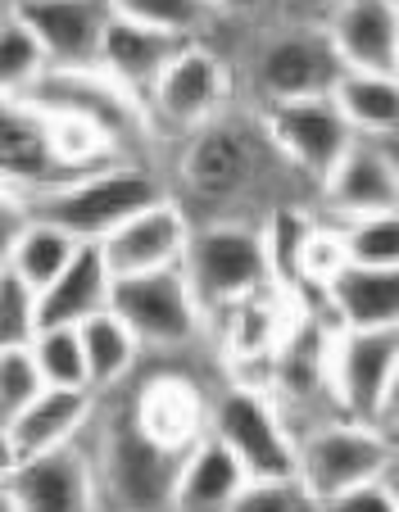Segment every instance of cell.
<instances>
[{
  "mask_svg": "<svg viewBox=\"0 0 399 512\" xmlns=\"http://www.w3.org/2000/svg\"><path fill=\"white\" fill-rule=\"evenodd\" d=\"M177 268H182L195 304L205 309V318H214L218 309L245 300L254 290L273 286L259 223H236V218H214V223L191 227Z\"/></svg>",
  "mask_w": 399,
  "mask_h": 512,
  "instance_id": "obj_3",
  "label": "cell"
},
{
  "mask_svg": "<svg viewBox=\"0 0 399 512\" xmlns=\"http://www.w3.org/2000/svg\"><path fill=\"white\" fill-rule=\"evenodd\" d=\"M109 10L155 32H173V37H195L214 19L205 0H109Z\"/></svg>",
  "mask_w": 399,
  "mask_h": 512,
  "instance_id": "obj_31",
  "label": "cell"
},
{
  "mask_svg": "<svg viewBox=\"0 0 399 512\" xmlns=\"http://www.w3.org/2000/svg\"><path fill=\"white\" fill-rule=\"evenodd\" d=\"M345 73L395 78L399 68V10L395 0H336L327 28Z\"/></svg>",
  "mask_w": 399,
  "mask_h": 512,
  "instance_id": "obj_18",
  "label": "cell"
},
{
  "mask_svg": "<svg viewBox=\"0 0 399 512\" xmlns=\"http://www.w3.org/2000/svg\"><path fill=\"white\" fill-rule=\"evenodd\" d=\"M331 309V327L381 331L399 327V268H368V263H341L322 286Z\"/></svg>",
  "mask_w": 399,
  "mask_h": 512,
  "instance_id": "obj_21",
  "label": "cell"
},
{
  "mask_svg": "<svg viewBox=\"0 0 399 512\" xmlns=\"http://www.w3.org/2000/svg\"><path fill=\"white\" fill-rule=\"evenodd\" d=\"M327 100L336 114L350 123L354 136L368 141H390L399 132V87L395 78H372V73H345L331 82Z\"/></svg>",
  "mask_w": 399,
  "mask_h": 512,
  "instance_id": "obj_25",
  "label": "cell"
},
{
  "mask_svg": "<svg viewBox=\"0 0 399 512\" xmlns=\"http://www.w3.org/2000/svg\"><path fill=\"white\" fill-rule=\"evenodd\" d=\"M336 78H341V59L322 28H286L254 55V87L263 105L327 96Z\"/></svg>",
  "mask_w": 399,
  "mask_h": 512,
  "instance_id": "obj_12",
  "label": "cell"
},
{
  "mask_svg": "<svg viewBox=\"0 0 399 512\" xmlns=\"http://www.w3.org/2000/svg\"><path fill=\"white\" fill-rule=\"evenodd\" d=\"M109 277L100 245H78L64 272L37 295V327H78L91 313L109 309Z\"/></svg>",
  "mask_w": 399,
  "mask_h": 512,
  "instance_id": "obj_23",
  "label": "cell"
},
{
  "mask_svg": "<svg viewBox=\"0 0 399 512\" xmlns=\"http://www.w3.org/2000/svg\"><path fill=\"white\" fill-rule=\"evenodd\" d=\"M78 254V241L73 236H64L59 227L50 223H37V218H28V227H23V236L14 241L10 250V263H5V272H14V277L23 281L28 290H46L50 281L64 272V263Z\"/></svg>",
  "mask_w": 399,
  "mask_h": 512,
  "instance_id": "obj_27",
  "label": "cell"
},
{
  "mask_svg": "<svg viewBox=\"0 0 399 512\" xmlns=\"http://www.w3.org/2000/svg\"><path fill=\"white\" fill-rule=\"evenodd\" d=\"M23 100H28L37 114L78 118V123L96 127L118 155H127L141 136H150L141 96L118 87L105 68H96V64L91 68H46V73L28 87Z\"/></svg>",
  "mask_w": 399,
  "mask_h": 512,
  "instance_id": "obj_4",
  "label": "cell"
},
{
  "mask_svg": "<svg viewBox=\"0 0 399 512\" xmlns=\"http://www.w3.org/2000/svg\"><path fill=\"white\" fill-rule=\"evenodd\" d=\"M341 236L345 263H368V268H399V227L395 213L377 218H350V223H331Z\"/></svg>",
  "mask_w": 399,
  "mask_h": 512,
  "instance_id": "obj_29",
  "label": "cell"
},
{
  "mask_svg": "<svg viewBox=\"0 0 399 512\" xmlns=\"http://www.w3.org/2000/svg\"><path fill=\"white\" fill-rule=\"evenodd\" d=\"M191 213L164 195V200L146 204L141 213H132L123 227L100 241L109 277H137V272H159V268H177L186 250V236H191Z\"/></svg>",
  "mask_w": 399,
  "mask_h": 512,
  "instance_id": "obj_15",
  "label": "cell"
},
{
  "mask_svg": "<svg viewBox=\"0 0 399 512\" xmlns=\"http://www.w3.org/2000/svg\"><path fill=\"white\" fill-rule=\"evenodd\" d=\"M78 340H82V363H87L91 395L123 386L141 358V340L127 331V322L114 309H100L87 322H78Z\"/></svg>",
  "mask_w": 399,
  "mask_h": 512,
  "instance_id": "obj_26",
  "label": "cell"
},
{
  "mask_svg": "<svg viewBox=\"0 0 399 512\" xmlns=\"http://www.w3.org/2000/svg\"><path fill=\"white\" fill-rule=\"evenodd\" d=\"M32 363H37L41 386L59 390H87V363H82V340L78 327H41L28 345Z\"/></svg>",
  "mask_w": 399,
  "mask_h": 512,
  "instance_id": "obj_28",
  "label": "cell"
},
{
  "mask_svg": "<svg viewBox=\"0 0 399 512\" xmlns=\"http://www.w3.org/2000/svg\"><path fill=\"white\" fill-rule=\"evenodd\" d=\"M37 331V290L14 272H0V349H28Z\"/></svg>",
  "mask_w": 399,
  "mask_h": 512,
  "instance_id": "obj_32",
  "label": "cell"
},
{
  "mask_svg": "<svg viewBox=\"0 0 399 512\" xmlns=\"http://www.w3.org/2000/svg\"><path fill=\"white\" fill-rule=\"evenodd\" d=\"M164 186L150 168H141L137 159H114L105 168L73 177L69 186H55L46 195L28 200V218L59 227L64 236H73L78 245H100L114 227H123L132 213H141L146 204L164 200Z\"/></svg>",
  "mask_w": 399,
  "mask_h": 512,
  "instance_id": "obj_1",
  "label": "cell"
},
{
  "mask_svg": "<svg viewBox=\"0 0 399 512\" xmlns=\"http://www.w3.org/2000/svg\"><path fill=\"white\" fill-rule=\"evenodd\" d=\"M91 413H96V395L91 390L41 386L37 399L10 422V435L23 458H37V454H50V449L78 445V435L87 431Z\"/></svg>",
  "mask_w": 399,
  "mask_h": 512,
  "instance_id": "obj_24",
  "label": "cell"
},
{
  "mask_svg": "<svg viewBox=\"0 0 399 512\" xmlns=\"http://www.w3.org/2000/svg\"><path fill=\"white\" fill-rule=\"evenodd\" d=\"M146 123L150 132L168 136H191L195 127H205L223 109H232V68L200 41H186L168 68L146 91Z\"/></svg>",
  "mask_w": 399,
  "mask_h": 512,
  "instance_id": "obj_8",
  "label": "cell"
},
{
  "mask_svg": "<svg viewBox=\"0 0 399 512\" xmlns=\"http://www.w3.org/2000/svg\"><path fill=\"white\" fill-rule=\"evenodd\" d=\"M10 494L19 503V512H96L100 508L96 467H91V454H82L78 445L23 458L10 476Z\"/></svg>",
  "mask_w": 399,
  "mask_h": 512,
  "instance_id": "obj_17",
  "label": "cell"
},
{
  "mask_svg": "<svg viewBox=\"0 0 399 512\" xmlns=\"http://www.w3.org/2000/svg\"><path fill=\"white\" fill-rule=\"evenodd\" d=\"M19 463H23V454H19V445H14L10 426H0V481H10Z\"/></svg>",
  "mask_w": 399,
  "mask_h": 512,
  "instance_id": "obj_37",
  "label": "cell"
},
{
  "mask_svg": "<svg viewBox=\"0 0 399 512\" xmlns=\"http://www.w3.org/2000/svg\"><path fill=\"white\" fill-rule=\"evenodd\" d=\"M195 37H173V32H155L146 23H132L123 14L105 23V37H100V55L96 68H105L118 87H127L132 96L146 100V91L155 87V78L168 68V59Z\"/></svg>",
  "mask_w": 399,
  "mask_h": 512,
  "instance_id": "obj_20",
  "label": "cell"
},
{
  "mask_svg": "<svg viewBox=\"0 0 399 512\" xmlns=\"http://www.w3.org/2000/svg\"><path fill=\"white\" fill-rule=\"evenodd\" d=\"M73 173L69 164H59L55 145L46 136V118L19 96H0V186L23 200L46 195L55 186H69Z\"/></svg>",
  "mask_w": 399,
  "mask_h": 512,
  "instance_id": "obj_14",
  "label": "cell"
},
{
  "mask_svg": "<svg viewBox=\"0 0 399 512\" xmlns=\"http://www.w3.org/2000/svg\"><path fill=\"white\" fill-rule=\"evenodd\" d=\"M205 5H209V14H236L241 19V14H259L268 0H205Z\"/></svg>",
  "mask_w": 399,
  "mask_h": 512,
  "instance_id": "obj_38",
  "label": "cell"
},
{
  "mask_svg": "<svg viewBox=\"0 0 399 512\" xmlns=\"http://www.w3.org/2000/svg\"><path fill=\"white\" fill-rule=\"evenodd\" d=\"M132 417H137V426L155 445L186 454V449L209 431V399H205V390L195 386L191 377H182V372H159V377H150L146 386L137 390Z\"/></svg>",
  "mask_w": 399,
  "mask_h": 512,
  "instance_id": "obj_19",
  "label": "cell"
},
{
  "mask_svg": "<svg viewBox=\"0 0 399 512\" xmlns=\"http://www.w3.org/2000/svg\"><path fill=\"white\" fill-rule=\"evenodd\" d=\"M109 309L127 322V331L141 340V349H186L200 340V331L209 322L205 309L195 304L182 268L114 277Z\"/></svg>",
  "mask_w": 399,
  "mask_h": 512,
  "instance_id": "obj_10",
  "label": "cell"
},
{
  "mask_svg": "<svg viewBox=\"0 0 399 512\" xmlns=\"http://www.w3.org/2000/svg\"><path fill=\"white\" fill-rule=\"evenodd\" d=\"M390 467H395V435L372 422L336 417L295 440V481L313 503H327L350 485L390 476Z\"/></svg>",
  "mask_w": 399,
  "mask_h": 512,
  "instance_id": "obj_5",
  "label": "cell"
},
{
  "mask_svg": "<svg viewBox=\"0 0 399 512\" xmlns=\"http://www.w3.org/2000/svg\"><path fill=\"white\" fill-rule=\"evenodd\" d=\"M0 512H19V503H14V494H10V481H0Z\"/></svg>",
  "mask_w": 399,
  "mask_h": 512,
  "instance_id": "obj_39",
  "label": "cell"
},
{
  "mask_svg": "<svg viewBox=\"0 0 399 512\" xmlns=\"http://www.w3.org/2000/svg\"><path fill=\"white\" fill-rule=\"evenodd\" d=\"M10 19L32 32L46 68H91L114 10L109 0H10Z\"/></svg>",
  "mask_w": 399,
  "mask_h": 512,
  "instance_id": "obj_13",
  "label": "cell"
},
{
  "mask_svg": "<svg viewBox=\"0 0 399 512\" xmlns=\"http://www.w3.org/2000/svg\"><path fill=\"white\" fill-rule=\"evenodd\" d=\"M322 204L336 223L350 218H377L399 209V168L390 159L386 141L354 136V145L341 155V164L322 177Z\"/></svg>",
  "mask_w": 399,
  "mask_h": 512,
  "instance_id": "obj_16",
  "label": "cell"
},
{
  "mask_svg": "<svg viewBox=\"0 0 399 512\" xmlns=\"http://www.w3.org/2000/svg\"><path fill=\"white\" fill-rule=\"evenodd\" d=\"M209 431L223 440L250 481L295 476V431L273 390L232 386L218 404H209Z\"/></svg>",
  "mask_w": 399,
  "mask_h": 512,
  "instance_id": "obj_7",
  "label": "cell"
},
{
  "mask_svg": "<svg viewBox=\"0 0 399 512\" xmlns=\"http://www.w3.org/2000/svg\"><path fill=\"white\" fill-rule=\"evenodd\" d=\"M46 73V59H41L32 32L19 19H0V96H28V87Z\"/></svg>",
  "mask_w": 399,
  "mask_h": 512,
  "instance_id": "obj_30",
  "label": "cell"
},
{
  "mask_svg": "<svg viewBox=\"0 0 399 512\" xmlns=\"http://www.w3.org/2000/svg\"><path fill=\"white\" fill-rule=\"evenodd\" d=\"M259 123H263V136H268V145H273L277 155H282L295 173L313 177V182H322L331 168L341 164L345 150L354 145L350 123L336 114V105H331L327 96L263 105Z\"/></svg>",
  "mask_w": 399,
  "mask_h": 512,
  "instance_id": "obj_11",
  "label": "cell"
},
{
  "mask_svg": "<svg viewBox=\"0 0 399 512\" xmlns=\"http://www.w3.org/2000/svg\"><path fill=\"white\" fill-rule=\"evenodd\" d=\"M41 377L28 349H0V426H10L37 399Z\"/></svg>",
  "mask_w": 399,
  "mask_h": 512,
  "instance_id": "obj_33",
  "label": "cell"
},
{
  "mask_svg": "<svg viewBox=\"0 0 399 512\" xmlns=\"http://www.w3.org/2000/svg\"><path fill=\"white\" fill-rule=\"evenodd\" d=\"M395 368H399V327L350 331L331 327L327 340V395L341 417L372 422L390 431L395 408Z\"/></svg>",
  "mask_w": 399,
  "mask_h": 512,
  "instance_id": "obj_6",
  "label": "cell"
},
{
  "mask_svg": "<svg viewBox=\"0 0 399 512\" xmlns=\"http://www.w3.org/2000/svg\"><path fill=\"white\" fill-rule=\"evenodd\" d=\"M245 481H250V476H245L241 463L227 454V445L218 440L214 431H205L182 454L168 512H223Z\"/></svg>",
  "mask_w": 399,
  "mask_h": 512,
  "instance_id": "obj_22",
  "label": "cell"
},
{
  "mask_svg": "<svg viewBox=\"0 0 399 512\" xmlns=\"http://www.w3.org/2000/svg\"><path fill=\"white\" fill-rule=\"evenodd\" d=\"M223 512H318V503L295 476H286V481H245Z\"/></svg>",
  "mask_w": 399,
  "mask_h": 512,
  "instance_id": "obj_34",
  "label": "cell"
},
{
  "mask_svg": "<svg viewBox=\"0 0 399 512\" xmlns=\"http://www.w3.org/2000/svg\"><path fill=\"white\" fill-rule=\"evenodd\" d=\"M23 227H28V200L0 186V272H5V263H10V250L23 236Z\"/></svg>",
  "mask_w": 399,
  "mask_h": 512,
  "instance_id": "obj_36",
  "label": "cell"
},
{
  "mask_svg": "<svg viewBox=\"0 0 399 512\" xmlns=\"http://www.w3.org/2000/svg\"><path fill=\"white\" fill-rule=\"evenodd\" d=\"M91 467H96V485L114 494V503H123L127 512H168L182 454L155 445L127 408L118 422H109L100 458H91Z\"/></svg>",
  "mask_w": 399,
  "mask_h": 512,
  "instance_id": "obj_9",
  "label": "cell"
},
{
  "mask_svg": "<svg viewBox=\"0 0 399 512\" xmlns=\"http://www.w3.org/2000/svg\"><path fill=\"white\" fill-rule=\"evenodd\" d=\"M318 512H399V503H395V490H390V476H377V481H363L341 494H331L327 503H318Z\"/></svg>",
  "mask_w": 399,
  "mask_h": 512,
  "instance_id": "obj_35",
  "label": "cell"
},
{
  "mask_svg": "<svg viewBox=\"0 0 399 512\" xmlns=\"http://www.w3.org/2000/svg\"><path fill=\"white\" fill-rule=\"evenodd\" d=\"M182 155H177V182L186 195L205 204H232L250 191L268 168V155H277L263 123L223 109L218 118H209L205 127H195L191 136H182Z\"/></svg>",
  "mask_w": 399,
  "mask_h": 512,
  "instance_id": "obj_2",
  "label": "cell"
}]
</instances>
